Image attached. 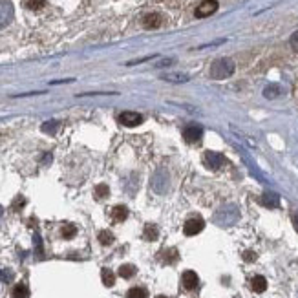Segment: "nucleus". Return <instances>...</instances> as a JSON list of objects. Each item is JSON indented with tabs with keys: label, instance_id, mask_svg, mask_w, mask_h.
Masks as SVG:
<instances>
[{
	"label": "nucleus",
	"instance_id": "aec40b11",
	"mask_svg": "<svg viewBox=\"0 0 298 298\" xmlns=\"http://www.w3.org/2000/svg\"><path fill=\"white\" fill-rule=\"evenodd\" d=\"M61 234H62V238H66V240H70V238H73L75 234H77V229H75V225H72V223H68V225L62 227Z\"/></svg>",
	"mask_w": 298,
	"mask_h": 298
},
{
	"label": "nucleus",
	"instance_id": "9b49d317",
	"mask_svg": "<svg viewBox=\"0 0 298 298\" xmlns=\"http://www.w3.org/2000/svg\"><path fill=\"white\" fill-rule=\"evenodd\" d=\"M110 214H112L113 221H124V219L128 218V208L124 207V205H115Z\"/></svg>",
	"mask_w": 298,
	"mask_h": 298
},
{
	"label": "nucleus",
	"instance_id": "6ab92c4d",
	"mask_svg": "<svg viewBox=\"0 0 298 298\" xmlns=\"http://www.w3.org/2000/svg\"><path fill=\"white\" fill-rule=\"evenodd\" d=\"M126 297L128 298H148V291H146L145 287H132Z\"/></svg>",
	"mask_w": 298,
	"mask_h": 298
},
{
	"label": "nucleus",
	"instance_id": "6e6552de",
	"mask_svg": "<svg viewBox=\"0 0 298 298\" xmlns=\"http://www.w3.org/2000/svg\"><path fill=\"white\" fill-rule=\"evenodd\" d=\"M205 165L212 170L219 169V167L223 165V156H221V154H216V152H207L205 154Z\"/></svg>",
	"mask_w": 298,
	"mask_h": 298
},
{
	"label": "nucleus",
	"instance_id": "2eb2a0df",
	"mask_svg": "<svg viewBox=\"0 0 298 298\" xmlns=\"http://www.w3.org/2000/svg\"><path fill=\"white\" fill-rule=\"evenodd\" d=\"M134 275H135L134 265L124 264V265H121V267H119V276H121V278H126V280H128V278H132Z\"/></svg>",
	"mask_w": 298,
	"mask_h": 298
},
{
	"label": "nucleus",
	"instance_id": "9d476101",
	"mask_svg": "<svg viewBox=\"0 0 298 298\" xmlns=\"http://www.w3.org/2000/svg\"><path fill=\"white\" fill-rule=\"evenodd\" d=\"M260 203L265 205L267 208H276L280 205V198L276 196V194H273V192H265L264 196L260 198Z\"/></svg>",
	"mask_w": 298,
	"mask_h": 298
},
{
	"label": "nucleus",
	"instance_id": "f8f14e48",
	"mask_svg": "<svg viewBox=\"0 0 298 298\" xmlns=\"http://www.w3.org/2000/svg\"><path fill=\"white\" fill-rule=\"evenodd\" d=\"M163 81H169V83H176V85H181V83H187L189 81V75L185 73H165L161 75Z\"/></svg>",
	"mask_w": 298,
	"mask_h": 298
},
{
	"label": "nucleus",
	"instance_id": "1a4fd4ad",
	"mask_svg": "<svg viewBox=\"0 0 298 298\" xmlns=\"http://www.w3.org/2000/svg\"><path fill=\"white\" fill-rule=\"evenodd\" d=\"M161 26V15H158V13H148V15H145V18H143V28L146 29H156Z\"/></svg>",
	"mask_w": 298,
	"mask_h": 298
},
{
	"label": "nucleus",
	"instance_id": "cd10ccee",
	"mask_svg": "<svg viewBox=\"0 0 298 298\" xmlns=\"http://www.w3.org/2000/svg\"><path fill=\"white\" fill-rule=\"evenodd\" d=\"M156 298H169V297H163V295H159V297H156Z\"/></svg>",
	"mask_w": 298,
	"mask_h": 298
},
{
	"label": "nucleus",
	"instance_id": "7ed1b4c3",
	"mask_svg": "<svg viewBox=\"0 0 298 298\" xmlns=\"http://www.w3.org/2000/svg\"><path fill=\"white\" fill-rule=\"evenodd\" d=\"M13 20V6L11 2L0 0V29L6 28L7 24Z\"/></svg>",
	"mask_w": 298,
	"mask_h": 298
},
{
	"label": "nucleus",
	"instance_id": "b1692460",
	"mask_svg": "<svg viewBox=\"0 0 298 298\" xmlns=\"http://www.w3.org/2000/svg\"><path fill=\"white\" fill-rule=\"evenodd\" d=\"M278 86H269V88H265L264 90V96L267 97V99H273V97H276L278 96Z\"/></svg>",
	"mask_w": 298,
	"mask_h": 298
},
{
	"label": "nucleus",
	"instance_id": "dca6fc26",
	"mask_svg": "<svg viewBox=\"0 0 298 298\" xmlns=\"http://www.w3.org/2000/svg\"><path fill=\"white\" fill-rule=\"evenodd\" d=\"M11 295H13V298H28L29 291H28V287L24 286V284H17V286L13 287Z\"/></svg>",
	"mask_w": 298,
	"mask_h": 298
},
{
	"label": "nucleus",
	"instance_id": "0eeeda50",
	"mask_svg": "<svg viewBox=\"0 0 298 298\" xmlns=\"http://www.w3.org/2000/svg\"><path fill=\"white\" fill-rule=\"evenodd\" d=\"M181 284H183V287H185L187 291H194L198 287V284H199V278H198V275L194 271H185L183 276H181Z\"/></svg>",
	"mask_w": 298,
	"mask_h": 298
},
{
	"label": "nucleus",
	"instance_id": "f257e3e1",
	"mask_svg": "<svg viewBox=\"0 0 298 298\" xmlns=\"http://www.w3.org/2000/svg\"><path fill=\"white\" fill-rule=\"evenodd\" d=\"M232 73H234V62L231 59H218V61L212 62V66H210V75H212L214 79H227V77H231Z\"/></svg>",
	"mask_w": 298,
	"mask_h": 298
},
{
	"label": "nucleus",
	"instance_id": "a211bd4d",
	"mask_svg": "<svg viewBox=\"0 0 298 298\" xmlns=\"http://www.w3.org/2000/svg\"><path fill=\"white\" fill-rule=\"evenodd\" d=\"M101 278H102V284H104L106 287H112L113 284H115V276H113V273L110 269H102Z\"/></svg>",
	"mask_w": 298,
	"mask_h": 298
},
{
	"label": "nucleus",
	"instance_id": "5701e85b",
	"mask_svg": "<svg viewBox=\"0 0 298 298\" xmlns=\"http://www.w3.org/2000/svg\"><path fill=\"white\" fill-rule=\"evenodd\" d=\"M57 126H59V123H57V121L44 123V124H42V132H46V134H53V132L57 130Z\"/></svg>",
	"mask_w": 298,
	"mask_h": 298
},
{
	"label": "nucleus",
	"instance_id": "39448f33",
	"mask_svg": "<svg viewBox=\"0 0 298 298\" xmlns=\"http://www.w3.org/2000/svg\"><path fill=\"white\" fill-rule=\"evenodd\" d=\"M203 128L199 124H189L185 130H183V137H185L187 143H198L201 139Z\"/></svg>",
	"mask_w": 298,
	"mask_h": 298
},
{
	"label": "nucleus",
	"instance_id": "f03ea898",
	"mask_svg": "<svg viewBox=\"0 0 298 298\" xmlns=\"http://www.w3.org/2000/svg\"><path fill=\"white\" fill-rule=\"evenodd\" d=\"M216 9H218V0H203L201 4L196 7V17L198 18L210 17Z\"/></svg>",
	"mask_w": 298,
	"mask_h": 298
},
{
	"label": "nucleus",
	"instance_id": "a878e982",
	"mask_svg": "<svg viewBox=\"0 0 298 298\" xmlns=\"http://www.w3.org/2000/svg\"><path fill=\"white\" fill-rule=\"evenodd\" d=\"M293 223H295V229L298 231V214L295 216V218H293Z\"/></svg>",
	"mask_w": 298,
	"mask_h": 298
},
{
	"label": "nucleus",
	"instance_id": "ddd939ff",
	"mask_svg": "<svg viewBox=\"0 0 298 298\" xmlns=\"http://www.w3.org/2000/svg\"><path fill=\"white\" fill-rule=\"evenodd\" d=\"M251 287H253L254 293H264L267 289V282H265L264 276H254L251 280Z\"/></svg>",
	"mask_w": 298,
	"mask_h": 298
},
{
	"label": "nucleus",
	"instance_id": "bb28decb",
	"mask_svg": "<svg viewBox=\"0 0 298 298\" xmlns=\"http://www.w3.org/2000/svg\"><path fill=\"white\" fill-rule=\"evenodd\" d=\"M245 260H254V254L247 253V254H245Z\"/></svg>",
	"mask_w": 298,
	"mask_h": 298
},
{
	"label": "nucleus",
	"instance_id": "393cba45",
	"mask_svg": "<svg viewBox=\"0 0 298 298\" xmlns=\"http://www.w3.org/2000/svg\"><path fill=\"white\" fill-rule=\"evenodd\" d=\"M291 48L298 53V31H295L291 37Z\"/></svg>",
	"mask_w": 298,
	"mask_h": 298
},
{
	"label": "nucleus",
	"instance_id": "f3484780",
	"mask_svg": "<svg viewBox=\"0 0 298 298\" xmlns=\"http://www.w3.org/2000/svg\"><path fill=\"white\" fill-rule=\"evenodd\" d=\"M143 234H145V240H148V242H154V240H158V236H159L158 227H156V225H146Z\"/></svg>",
	"mask_w": 298,
	"mask_h": 298
},
{
	"label": "nucleus",
	"instance_id": "423d86ee",
	"mask_svg": "<svg viewBox=\"0 0 298 298\" xmlns=\"http://www.w3.org/2000/svg\"><path fill=\"white\" fill-rule=\"evenodd\" d=\"M143 121V117H141V113L137 112H123L121 115H119V123L123 124V126H137V124Z\"/></svg>",
	"mask_w": 298,
	"mask_h": 298
},
{
	"label": "nucleus",
	"instance_id": "4468645a",
	"mask_svg": "<svg viewBox=\"0 0 298 298\" xmlns=\"http://www.w3.org/2000/svg\"><path fill=\"white\" fill-rule=\"evenodd\" d=\"M22 6L31 9V11H39L46 6V0H22Z\"/></svg>",
	"mask_w": 298,
	"mask_h": 298
},
{
	"label": "nucleus",
	"instance_id": "20e7f679",
	"mask_svg": "<svg viewBox=\"0 0 298 298\" xmlns=\"http://www.w3.org/2000/svg\"><path fill=\"white\" fill-rule=\"evenodd\" d=\"M203 227H205V221L201 218H191L189 221H185L183 232L187 236H194V234H199L203 231Z\"/></svg>",
	"mask_w": 298,
	"mask_h": 298
},
{
	"label": "nucleus",
	"instance_id": "4be33fe9",
	"mask_svg": "<svg viewBox=\"0 0 298 298\" xmlns=\"http://www.w3.org/2000/svg\"><path fill=\"white\" fill-rule=\"evenodd\" d=\"M108 185H97V189H96V198L97 199H104V198L108 196Z\"/></svg>",
	"mask_w": 298,
	"mask_h": 298
},
{
	"label": "nucleus",
	"instance_id": "412c9836",
	"mask_svg": "<svg viewBox=\"0 0 298 298\" xmlns=\"http://www.w3.org/2000/svg\"><path fill=\"white\" fill-rule=\"evenodd\" d=\"M99 242H101L102 245H110V243L113 242L112 232H108V231H101V232H99Z\"/></svg>",
	"mask_w": 298,
	"mask_h": 298
}]
</instances>
